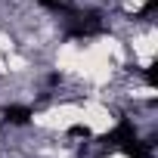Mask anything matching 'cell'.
Wrapping results in <instances>:
<instances>
[{"label":"cell","mask_w":158,"mask_h":158,"mask_svg":"<svg viewBox=\"0 0 158 158\" xmlns=\"http://www.w3.org/2000/svg\"><path fill=\"white\" fill-rule=\"evenodd\" d=\"M102 143L118 149V152H124L127 158H152V143H143L127 118H118V124L102 136Z\"/></svg>","instance_id":"6da1fadb"},{"label":"cell","mask_w":158,"mask_h":158,"mask_svg":"<svg viewBox=\"0 0 158 158\" xmlns=\"http://www.w3.org/2000/svg\"><path fill=\"white\" fill-rule=\"evenodd\" d=\"M3 118H6L10 124L22 127V124H28V121L34 118V109H31V106H6V109H3Z\"/></svg>","instance_id":"3957f363"},{"label":"cell","mask_w":158,"mask_h":158,"mask_svg":"<svg viewBox=\"0 0 158 158\" xmlns=\"http://www.w3.org/2000/svg\"><path fill=\"white\" fill-rule=\"evenodd\" d=\"M68 133H71V136H90V127H84V124H74Z\"/></svg>","instance_id":"277c9868"},{"label":"cell","mask_w":158,"mask_h":158,"mask_svg":"<svg viewBox=\"0 0 158 158\" xmlns=\"http://www.w3.org/2000/svg\"><path fill=\"white\" fill-rule=\"evenodd\" d=\"M102 31V22L96 13H71V25H68V37H93Z\"/></svg>","instance_id":"7a4b0ae2"}]
</instances>
